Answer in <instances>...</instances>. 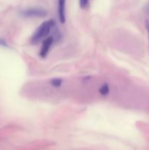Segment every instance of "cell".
Returning a JSON list of instances; mask_svg holds the SVG:
<instances>
[{
	"label": "cell",
	"instance_id": "obj_4",
	"mask_svg": "<svg viewBox=\"0 0 149 150\" xmlns=\"http://www.w3.org/2000/svg\"><path fill=\"white\" fill-rule=\"evenodd\" d=\"M65 6H66V0H58V18L61 23H64L66 21L65 16Z\"/></svg>",
	"mask_w": 149,
	"mask_h": 150
},
{
	"label": "cell",
	"instance_id": "obj_3",
	"mask_svg": "<svg viewBox=\"0 0 149 150\" xmlns=\"http://www.w3.org/2000/svg\"><path fill=\"white\" fill-rule=\"evenodd\" d=\"M54 42V38L53 37H48V38H45L43 40L42 44V47H41L40 51H39V56L42 58H45L47 57L48 52L50 51L51 45H53Z\"/></svg>",
	"mask_w": 149,
	"mask_h": 150
},
{
	"label": "cell",
	"instance_id": "obj_2",
	"mask_svg": "<svg viewBox=\"0 0 149 150\" xmlns=\"http://www.w3.org/2000/svg\"><path fill=\"white\" fill-rule=\"evenodd\" d=\"M48 12L41 7H31L20 12V16L24 18H43Z\"/></svg>",
	"mask_w": 149,
	"mask_h": 150
},
{
	"label": "cell",
	"instance_id": "obj_5",
	"mask_svg": "<svg viewBox=\"0 0 149 150\" xmlns=\"http://www.w3.org/2000/svg\"><path fill=\"white\" fill-rule=\"evenodd\" d=\"M99 93L102 95H103V96L108 95L110 93V88L108 84L105 83V84L102 85L100 87V89H99Z\"/></svg>",
	"mask_w": 149,
	"mask_h": 150
},
{
	"label": "cell",
	"instance_id": "obj_6",
	"mask_svg": "<svg viewBox=\"0 0 149 150\" xmlns=\"http://www.w3.org/2000/svg\"><path fill=\"white\" fill-rule=\"evenodd\" d=\"M63 81L61 79H53L51 81V84L54 87H58L61 85Z\"/></svg>",
	"mask_w": 149,
	"mask_h": 150
},
{
	"label": "cell",
	"instance_id": "obj_8",
	"mask_svg": "<svg viewBox=\"0 0 149 150\" xmlns=\"http://www.w3.org/2000/svg\"><path fill=\"white\" fill-rule=\"evenodd\" d=\"M145 27H146V29H147L148 36V42H149V21H146Z\"/></svg>",
	"mask_w": 149,
	"mask_h": 150
},
{
	"label": "cell",
	"instance_id": "obj_7",
	"mask_svg": "<svg viewBox=\"0 0 149 150\" xmlns=\"http://www.w3.org/2000/svg\"><path fill=\"white\" fill-rule=\"evenodd\" d=\"M89 0H79V4H80V8L85 9L89 5Z\"/></svg>",
	"mask_w": 149,
	"mask_h": 150
},
{
	"label": "cell",
	"instance_id": "obj_1",
	"mask_svg": "<svg viewBox=\"0 0 149 150\" xmlns=\"http://www.w3.org/2000/svg\"><path fill=\"white\" fill-rule=\"evenodd\" d=\"M54 26H55V21L53 20V19L43 22L42 24L39 25V27L34 32L33 35L30 39L31 43L33 44V45L37 44L39 41L46 38L49 35L51 29Z\"/></svg>",
	"mask_w": 149,
	"mask_h": 150
}]
</instances>
